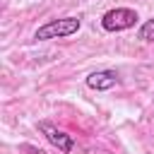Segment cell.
<instances>
[{"mask_svg":"<svg viewBox=\"0 0 154 154\" xmlns=\"http://www.w3.org/2000/svg\"><path fill=\"white\" fill-rule=\"evenodd\" d=\"M82 26L79 17H60V19H51L43 26H38L34 31L36 41H51V38H67L72 34H77Z\"/></svg>","mask_w":154,"mask_h":154,"instance_id":"6da1fadb","label":"cell"},{"mask_svg":"<svg viewBox=\"0 0 154 154\" xmlns=\"http://www.w3.org/2000/svg\"><path fill=\"white\" fill-rule=\"evenodd\" d=\"M137 12L135 10H130V7H116V10H108L103 17H101V26L106 29V31H125V29H130V26H135L137 24Z\"/></svg>","mask_w":154,"mask_h":154,"instance_id":"7a4b0ae2","label":"cell"},{"mask_svg":"<svg viewBox=\"0 0 154 154\" xmlns=\"http://www.w3.org/2000/svg\"><path fill=\"white\" fill-rule=\"evenodd\" d=\"M38 132H43V137L58 149V152H63V154H70L72 152V147H75V140H72V135H67V132H63V130H58L53 123H48V120H41L38 123Z\"/></svg>","mask_w":154,"mask_h":154,"instance_id":"3957f363","label":"cell"},{"mask_svg":"<svg viewBox=\"0 0 154 154\" xmlns=\"http://www.w3.org/2000/svg\"><path fill=\"white\" fill-rule=\"evenodd\" d=\"M118 84V72L116 70H96L87 75V87L94 91H108Z\"/></svg>","mask_w":154,"mask_h":154,"instance_id":"277c9868","label":"cell"},{"mask_svg":"<svg viewBox=\"0 0 154 154\" xmlns=\"http://www.w3.org/2000/svg\"><path fill=\"white\" fill-rule=\"evenodd\" d=\"M137 38H140V41H144V43H154V19H147V22L140 26Z\"/></svg>","mask_w":154,"mask_h":154,"instance_id":"5b68a950","label":"cell"}]
</instances>
